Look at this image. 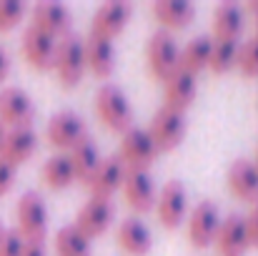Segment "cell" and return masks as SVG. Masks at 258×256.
I'll return each instance as SVG.
<instances>
[{"label":"cell","mask_w":258,"mask_h":256,"mask_svg":"<svg viewBox=\"0 0 258 256\" xmlns=\"http://www.w3.org/2000/svg\"><path fill=\"white\" fill-rule=\"evenodd\" d=\"M40 178H43V183H45L48 188H53V191H63V188H68L73 181H78L68 153H55V156H50V159L43 164V169H40Z\"/></svg>","instance_id":"25"},{"label":"cell","mask_w":258,"mask_h":256,"mask_svg":"<svg viewBox=\"0 0 258 256\" xmlns=\"http://www.w3.org/2000/svg\"><path fill=\"white\" fill-rule=\"evenodd\" d=\"M113 216H115V209H113L110 198H90L86 206L78 211L76 226L93 241L95 236H103L110 229Z\"/></svg>","instance_id":"17"},{"label":"cell","mask_w":258,"mask_h":256,"mask_svg":"<svg viewBox=\"0 0 258 256\" xmlns=\"http://www.w3.org/2000/svg\"><path fill=\"white\" fill-rule=\"evenodd\" d=\"M20 256H45V246L35 244V241H25V249Z\"/></svg>","instance_id":"35"},{"label":"cell","mask_w":258,"mask_h":256,"mask_svg":"<svg viewBox=\"0 0 258 256\" xmlns=\"http://www.w3.org/2000/svg\"><path fill=\"white\" fill-rule=\"evenodd\" d=\"M246 219V231H248V241H251V249H258V203L251 206L248 216Z\"/></svg>","instance_id":"33"},{"label":"cell","mask_w":258,"mask_h":256,"mask_svg":"<svg viewBox=\"0 0 258 256\" xmlns=\"http://www.w3.org/2000/svg\"><path fill=\"white\" fill-rule=\"evenodd\" d=\"M30 25L50 33L53 38H63V35L71 33L73 15H71L68 5H63V3H38L33 8V23Z\"/></svg>","instance_id":"21"},{"label":"cell","mask_w":258,"mask_h":256,"mask_svg":"<svg viewBox=\"0 0 258 256\" xmlns=\"http://www.w3.org/2000/svg\"><path fill=\"white\" fill-rule=\"evenodd\" d=\"M5 133H8V131H5V126L0 123V146H3V141H5Z\"/></svg>","instance_id":"38"},{"label":"cell","mask_w":258,"mask_h":256,"mask_svg":"<svg viewBox=\"0 0 258 256\" xmlns=\"http://www.w3.org/2000/svg\"><path fill=\"white\" fill-rule=\"evenodd\" d=\"M156 209H158V221L163 229H178L185 219V211H188V191L180 181H168L161 193H158V201H156Z\"/></svg>","instance_id":"12"},{"label":"cell","mask_w":258,"mask_h":256,"mask_svg":"<svg viewBox=\"0 0 258 256\" xmlns=\"http://www.w3.org/2000/svg\"><path fill=\"white\" fill-rule=\"evenodd\" d=\"M185 116L183 113H175V111H168V108H161L156 111V116L151 118L148 123V136L153 141V146L161 151H173L180 146V141L185 138Z\"/></svg>","instance_id":"7"},{"label":"cell","mask_w":258,"mask_h":256,"mask_svg":"<svg viewBox=\"0 0 258 256\" xmlns=\"http://www.w3.org/2000/svg\"><path fill=\"white\" fill-rule=\"evenodd\" d=\"M123 196L125 203L136 211V214H148L156 209V183L153 176L148 171H128L125 181H123Z\"/></svg>","instance_id":"13"},{"label":"cell","mask_w":258,"mask_h":256,"mask_svg":"<svg viewBox=\"0 0 258 256\" xmlns=\"http://www.w3.org/2000/svg\"><path fill=\"white\" fill-rule=\"evenodd\" d=\"M25 13V3L23 0H0V33L13 30Z\"/></svg>","instance_id":"31"},{"label":"cell","mask_w":258,"mask_h":256,"mask_svg":"<svg viewBox=\"0 0 258 256\" xmlns=\"http://www.w3.org/2000/svg\"><path fill=\"white\" fill-rule=\"evenodd\" d=\"M218 226H221L218 206L211 203V201H201L190 211V219H188V241L196 249H206V246H211L216 241Z\"/></svg>","instance_id":"11"},{"label":"cell","mask_w":258,"mask_h":256,"mask_svg":"<svg viewBox=\"0 0 258 256\" xmlns=\"http://www.w3.org/2000/svg\"><path fill=\"white\" fill-rule=\"evenodd\" d=\"M3 231H5V229H3V226H0V236H3Z\"/></svg>","instance_id":"39"},{"label":"cell","mask_w":258,"mask_h":256,"mask_svg":"<svg viewBox=\"0 0 258 256\" xmlns=\"http://www.w3.org/2000/svg\"><path fill=\"white\" fill-rule=\"evenodd\" d=\"M45 136H48V143H50L53 148L71 151L78 141H83V138L88 136L86 121H83L78 113H73V111L55 113V116L48 121Z\"/></svg>","instance_id":"9"},{"label":"cell","mask_w":258,"mask_h":256,"mask_svg":"<svg viewBox=\"0 0 258 256\" xmlns=\"http://www.w3.org/2000/svg\"><path fill=\"white\" fill-rule=\"evenodd\" d=\"M38 151V133L33 128H10L0 146V159L18 169L20 164L30 161Z\"/></svg>","instance_id":"18"},{"label":"cell","mask_w":258,"mask_h":256,"mask_svg":"<svg viewBox=\"0 0 258 256\" xmlns=\"http://www.w3.org/2000/svg\"><path fill=\"white\" fill-rule=\"evenodd\" d=\"M226 183L236 198H241L246 203H258V166L253 161H248V159L233 161L226 173Z\"/></svg>","instance_id":"19"},{"label":"cell","mask_w":258,"mask_h":256,"mask_svg":"<svg viewBox=\"0 0 258 256\" xmlns=\"http://www.w3.org/2000/svg\"><path fill=\"white\" fill-rule=\"evenodd\" d=\"M25 249V239L18 229H5L0 236V256H20Z\"/></svg>","instance_id":"32"},{"label":"cell","mask_w":258,"mask_h":256,"mask_svg":"<svg viewBox=\"0 0 258 256\" xmlns=\"http://www.w3.org/2000/svg\"><path fill=\"white\" fill-rule=\"evenodd\" d=\"M243 13H251V15H256V20H258V0H251V3H246Z\"/></svg>","instance_id":"37"},{"label":"cell","mask_w":258,"mask_h":256,"mask_svg":"<svg viewBox=\"0 0 258 256\" xmlns=\"http://www.w3.org/2000/svg\"><path fill=\"white\" fill-rule=\"evenodd\" d=\"M33 118H35V103L23 88L8 85L0 90V123L3 126L33 128Z\"/></svg>","instance_id":"6"},{"label":"cell","mask_w":258,"mask_h":256,"mask_svg":"<svg viewBox=\"0 0 258 256\" xmlns=\"http://www.w3.org/2000/svg\"><path fill=\"white\" fill-rule=\"evenodd\" d=\"M18 231L25 241L43 244L48 236V209L40 193L28 191L18 201Z\"/></svg>","instance_id":"4"},{"label":"cell","mask_w":258,"mask_h":256,"mask_svg":"<svg viewBox=\"0 0 258 256\" xmlns=\"http://www.w3.org/2000/svg\"><path fill=\"white\" fill-rule=\"evenodd\" d=\"M83 45H86V63L88 71L98 78H110L113 71H115V48H113V40L103 38V35H95V33H88L83 38Z\"/></svg>","instance_id":"20"},{"label":"cell","mask_w":258,"mask_h":256,"mask_svg":"<svg viewBox=\"0 0 258 256\" xmlns=\"http://www.w3.org/2000/svg\"><path fill=\"white\" fill-rule=\"evenodd\" d=\"M131 15H133V5H131V3H120V0L105 3V5H100V8L95 10L93 23H90V33L113 40L115 35H120V33L125 30Z\"/></svg>","instance_id":"15"},{"label":"cell","mask_w":258,"mask_h":256,"mask_svg":"<svg viewBox=\"0 0 258 256\" xmlns=\"http://www.w3.org/2000/svg\"><path fill=\"white\" fill-rule=\"evenodd\" d=\"M95 113L103 121V126L108 131L115 133H125L128 128H133V108L128 95L113 83L100 85V90L95 93Z\"/></svg>","instance_id":"1"},{"label":"cell","mask_w":258,"mask_h":256,"mask_svg":"<svg viewBox=\"0 0 258 256\" xmlns=\"http://www.w3.org/2000/svg\"><path fill=\"white\" fill-rule=\"evenodd\" d=\"M55 48H58V40L50 33H45V30H40L35 25L25 28V33H23V56L35 71L55 68Z\"/></svg>","instance_id":"10"},{"label":"cell","mask_w":258,"mask_h":256,"mask_svg":"<svg viewBox=\"0 0 258 256\" xmlns=\"http://www.w3.org/2000/svg\"><path fill=\"white\" fill-rule=\"evenodd\" d=\"M15 183V169L0 159V196H5Z\"/></svg>","instance_id":"34"},{"label":"cell","mask_w":258,"mask_h":256,"mask_svg":"<svg viewBox=\"0 0 258 256\" xmlns=\"http://www.w3.org/2000/svg\"><path fill=\"white\" fill-rule=\"evenodd\" d=\"M246 25V13L236 3H221L213 10V35L216 40H236Z\"/></svg>","instance_id":"24"},{"label":"cell","mask_w":258,"mask_h":256,"mask_svg":"<svg viewBox=\"0 0 258 256\" xmlns=\"http://www.w3.org/2000/svg\"><path fill=\"white\" fill-rule=\"evenodd\" d=\"M118 159L123 161L125 171H148L158 159V148L153 146V141H151L146 128H136L133 126V128H128L123 133Z\"/></svg>","instance_id":"5"},{"label":"cell","mask_w":258,"mask_h":256,"mask_svg":"<svg viewBox=\"0 0 258 256\" xmlns=\"http://www.w3.org/2000/svg\"><path fill=\"white\" fill-rule=\"evenodd\" d=\"M146 61H148V71L156 81L166 83L173 73L178 71V63H180V48L175 43L168 30H158L148 38V45H146Z\"/></svg>","instance_id":"3"},{"label":"cell","mask_w":258,"mask_h":256,"mask_svg":"<svg viewBox=\"0 0 258 256\" xmlns=\"http://www.w3.org/2000/svg\"><path fill=\"white\" fill-rule=\"evenodd\" d=\"M256 166H258V156H256Z\"/></svg>","instance_id":"40"},{"label":"cell","mask_w":258,"mask_h":256,"mask_svg":"<svg viewBox=\"0 0 258 256\" xmlns=\"http://www.w3.org/2000/svg\"><path fill=\"white\" fill-rule=\"evenodd\" d=\"M8 73H10V56L5 48H0V83L8 78Z\"/></svg>","instance_id":"36"},{"label":"cell","mask_w":258,"mask_h":256,"mask_svg":"<svg viewBox=\"0 0 258 256\" xmlns=\"http://www.w3.org/2000/svg\"><path fill=\"white\" fill-rule=\"evenodd\" d=\"M55 249H58V256H90L93 241L76 224H68L55 234Z\"/></svg>","instance_id":"27"},{"label":"cell","mask_w":258,"mask_h":256,"mask_svg":"<svg viewBox=\"0 0 258 256\" xmlns=\"http://www.w3.org/2000/svg\"><path fill=\"white\" fill-rule=\"evenodd\" d=\"M125 173L128 171L118 156H108V159H100V164L93 169V173L83 183L90 191V198H110L118 188H123Z\"/></svg>","instance_id":"8"},{"label":"cell","mask_w":258,"mask_h":256,"mask_svg":"<svg viewBox=\"0 0 258 256\" xmlns=\"http://www.w3.org/2000/svg\"><path fill=\"white\" fill-rule=\"evenodd\" d=\"M68 159H71V164H73L76 178H78V181H86L88 176L93 173V169L100 164V151H98V146L86 136L83 141H78V143L68 151Z\"/></svg>","instance_id":"28"},{"label":"cell","mask_w":258,"mask_h":256,"mask_svg":"<svg viewBox=\"0 0 258 256\" xmlns=\"http://www.w3.org/2000/svg\"><path fill=\"white\" fill-rule=\"evenodd\" d=\"M236 58H238V40H216L213 38L211 61H208V68L213 73H228L231 68H236Z\"/></svg>","instance_id":"29"},{"label":"cell","mask_w":258,"mask_h":256,"mask_svg":"<svg viewBox=\"0 0 258 256\" xmlns=\"http://www.w3.org/2000/svg\"><path fill=\"white\" fill-rule=\"evenodd\" d=\"M151 13L166 30H183L196 18V8L185 0H156L151 5Z\"/></svg>","instance_id":"23"},{"label":"cell","mask_w":258,"mask_h":256,"mask_svg":"<svg viewBox=\"0 0 258 256\" xmlns=\"http://www.w3.org/2000/svg\"><path fill=\"white\" fill-rule=\"evenodd\" d=\"M55 71H58V78L63 88H76V85L83 81L88 71L86 63V45H83V38L76 35V33H68L58 40V48H55Z\"/></svg>","instance_id":"2"},{"label":"cell","mask_w":258,"mask_h":256,"mask_svg":"<svg viewBox=\"0 0 258 256\" xmlns=\"http://www.w3.org/2000/svg\"><path fill=\"white\" fill-rule=\"evenodd\" d=\"M256 38H258V30H256Z\"/></svg>","instance_id":"41"},{"label":"cell","mask_w":258,"mask_h":256,"mask_svg":"<svg viewBox=\"0 0 258 256\" xmlns=\"http://www.w3.org/2000/svg\"><path fill=\"white\" fill-rule=\"evenodd\" d=\"M115 236H118V246L128 256H148L151 249H153L151 229L141 219H136V216L123 219L118 231H115Z\"/></svg>","instance_id":"22"},{"label":"cell","mask_w":258,"mask_h":256,"mask_svg":"<svg viewBox=\"0 0 258 256\" xmlns=\"http://www.w3.org/2000/svg\"><path fill=\"white\" fill-rule=\"evenodd\" d=\"M196 93H198L196 76L188 73V71H183V68H178L171 78L163 83V108L185 116V111L196 100Z\"/></svg>","instance_id":"16"},{"label":"cell","mask_w":258,"mask_h":256,"mask_svg":"<svg viewBox=\"0 0 258 256\" xmlns=\"http://www.w3.org/2000/svg\"><path fill=\"white\" fill-rule=\"evenodd\" d=\"M236 68L246 78H258V38H251V40H246V43L238 45Z\"/></svg>","instance_id":"30"},{"label":"cell","mask_w":258,"mask_h":256,"mask_svg":"<svg viewBox=\"0 0 258 256\" xmlns=\"http://www.w3.org/2000/svg\"><path fill=\"white\" fill-rule=\"evenodd\" d=\"M216 251L218 256H243L251 249L248 231H246V219L238 214H231L221 219L218 234H216Z\"/></svg>","instance_id":"14"},{"label":"cell","mask_w":258,"mask_h":256,"mask_svg":"<svg viewBox=\"0 0 258 256\" xmlns=\"http://www.w3.org/2000/svg\"><path fill=\"white\" fill-rule=\"evenodd\" d=\"M211 48H213V38H208V35H198V38L188 40V45L180 48V63H178V68L198 76L203 68H208Z\"/></svg>","instance_id":"26"}]
</instances>
